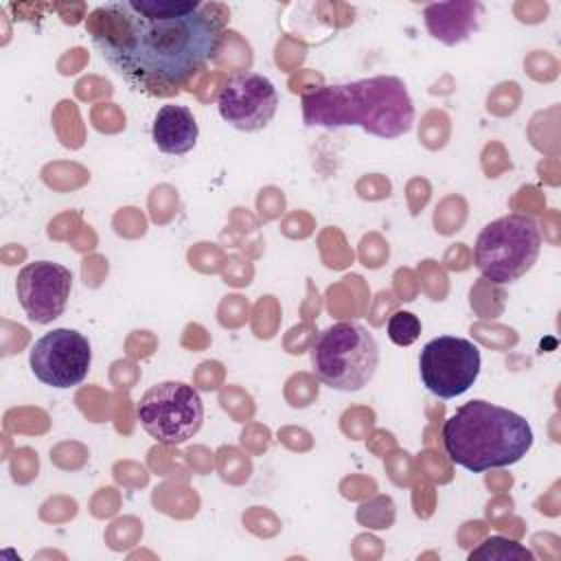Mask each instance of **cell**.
<instances>
[{"label": "cell", "mask_w": 561, "mask_h": 561, "mask_svg": "<svg viewBox=\"0 0 561 561\" xmlns=\"http://www.w3.org/2000/svg\"><path fill=\"white\" fill-rule=\"evenodd\" d=\"M215 9L199 0H118L99 7L92 42L136 88H178L221 42Z\"/></svg>", "instance_id": "cell-1"}, {"label": "cell", "mask_w": 561, "mask_h": 561, "mask_svg": "<svg viewBox=\"0 0 561 561\" xmlns=\"http://www.w3.org/2000/svg\"><path fill=\"white\" fill-rule=\"evenodd\" d=\"M302 121L307 127L357 125L379 138H399L412 129L414 103L403 79L377 75L302 94Z\"/></svg>", "instance_id": "cell-2"}, {"label": "cell", "mask_w": 561, "mask_h": 561, "mask_svg": "<svg viewBox=\"0 0 561 561\" xmlns=\"http://www.w3.org/2000/svg\"><path fill=\"white\" fill-rule=\"evenodd\" d=\"M533 440V427L522 414L484 399L462 403L443 425L445 454L471 473L519 462Z\"/></svg>", "instance_id": "cell-3"}, {"label": "cell", "mask_w": 561, "mask_h": 561, "mask_svg": "<svg viewBox=\"0 0 561 561\" xmlns=\"http://www.w3.org/2000/svg\"><path fill=\"white\" fill-rule=\"evenodd\" d=\"M379 346L359 322H335L318 333L311 344L313 375L340 392H357L375 377Z\"/></svg>", "instance_id": "cell-4"}, {"label": "cell", "mask_w": 561, "mask_h": 561, "mask_svg": "<svg viewBox=\"0 0 561 561\" xmlns=\"http://www.w3.org/2000/svg\"><path fill=\"white\" fill-rule=\"evenodd\" d=\"M541 250L539 224L528 215H504L486 224L473 245L478 272L495 283L506 285L522 278L537 261Z\"/></svg>", "instance_id": "cell-5"}, {"label": "cell", "mask_w": 561, "mask_h": 561, "mask_svg": "<svg viewBox=\"0 0 561 561\" xmlns=\"http://www.w3.org/2000/svg\"><path fill=\"white\" fill-rule=\"evenodd\" d=\"M142 430L162 445H182L204 423L199 392L184 381H160L151 386L136 405Z\"/></svg>", "instance_id": "cell-6"}, {"label": "cell", "mask_w": 561, "mask_h": 561, "mask_svg": "<svg viewBox=\"0 0 561 561\" xmlns=\"http://www.w3.org/2000/svg\"><path fill=\"white\" fill-rule=\"evenodd\" d=\"M480 364V351L471 340L438 335L421 348L419 375L434 397L454 399L476 383Z\"/></svg>", "instance_id": "cell-7"}, {"label": "cell", "mask_w": 561, "mask_h": 561, "mask_svg": "<svg viewBox=\"0 0 561 561\" xmlns=\"http://www.w3.org/2000/svg\"><path fill=\"white\" fill-rule=\"evenodd\" d=\"M92 346L88 337L75 329H53L44 333L28 353V366L37 381L50 388L79 386L90 370Z\"/></svg>", "instance_id": "cell-8"}, {"label": "cell", "mask_w": 561, "mask_h": 561, "mask_svg": "<svg viewBox=\"0 0 561 561\" xmlns=\"http://www.w3.org/2000/svg\"><path fill=\"white\" fill-rule=\"evenodd\" d=\"M219 116L239 131H259L278 110L274 83L259 72H241L228 79L217 96Z\"/></svg>", "instance_id": "cell-9"}, {"label": "cell", "mask_w": 561, "mask_h": 561, "mask_svg": "<svg viewBox=\"0 0 561 561\" xmlns=\"http://www.w3.org/2000/svg\"><path fill=\"white\" fill-rule=\"evenodd\" d=\"M72 289V274L68 267L53 261L26 263L15 278L18 300L37 324H48L66 309Z\"/></svg>", "instance_id": "cell-10"}, {"label": "cell", "mask_w": 561, "mask_h": 561, "mask_svg": "<svg viewBox=\"0 0 561 561\" xmlns=\"http://www.w3.org/2000/svg\"><path fill=\"white\" fill-rule=\"evenodd\" d=\"M484 7L480 2H434L423 11L430 35L447 46L465 42L480 24Z\"/></svg>", "instance_id": "cell-11"}, {"label": "cell", "mask_w": 561, "mask_h": 561, "mask_svg": "<svg viewBox=\"0 0 561 561\" xmlns=\"http://www.w3.org/2000/svg\"><path fill=\"white\" fill-rule=\"evenodd\" d=\"M197 136L199 127L188 107L167 103L158 110L151 125V138L162 153L182 156L195 147Z\"/></svg>", "instance_id": "cell-12"}, {"label": "cell", "mask_w": 561, "mask_h": 561, "mask_svg": "<svg viewBox=\"0 0 561 561\" xmlns=\"http://www.w3.org/2000/svg\"><path fill=\"white\" fill-rule=\"evenodd\" d=\"M478 559H486V561H535V554L517 543L511 541L506 537H486L476 550L469 552V561H478Z\"/></svg>", "instance_id": "cell-13"}, {"label": "cell", "mask_w": 561, "mask_h": 561, "mask_svg": "<svg viewBox=\"0 0 561 561\" xmlns=\"http://www.w3.org/2000/svg\"><path fill=\"white\" fill-rule=\"evenodd\" d=\"M388 337L397 344V346H410L419 340L421 335V320L419 316H414L412 311H394L388 318Z\"/></svg>", "instance_id": "cell-14"}]
</instances>
